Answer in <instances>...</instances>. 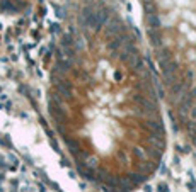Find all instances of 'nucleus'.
<instances>
[{
    "label": "nucleus",
    "instance_id": "f257e3e1",
    "mask_svg": "<svg viewBox=\"0 0 196 192\" xmlns=\"http://www.w3.org/2000/svg\"><path fill=\"white\" fill-rule=\"evenodd\" d=\"M136 37L106 2L85 0L56 27L49 116L80 173L109 190L147 179L164 146Z\"/></svg>",
    "mask_w": 196,
    "mask_h": 192
}]
</instances>
